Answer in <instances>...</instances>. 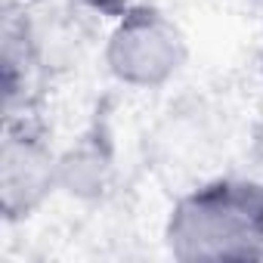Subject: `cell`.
Returning <instances> with one entry per match:
<instances>
[{"mask_svg":"<svg viewBox=\"0 0 263 263\" xmlns=\"http://www.w3.org/2000/svg\"><path fill=\"white\" fill-rule=\"evenodd\" d=\"M111 180V155L102 143L84 140L65 155H59V189L78 198H96Z\"/></svg>","mask_w":263,"mask_h":263,"instance_id":"obj_4","label":"cell"},{"mask_svg":"<svg viewBox=\"0 0 263 263\" xmlns=\"http://www.w3.org/2000/svg\"><path fill=\"white\" fill-rule=\"evenodd\" d=\"M84 4H90L93 10H99V13H108V16H124L127 10L140 7V0H84Z\"/></svg>","mask_w":263,"mask_h":263,"instance_id":"obj_5","label":"cell"},{"mask_svg":"<svg viewBox=\"0 0 263 263\" xmlns=\"http://www.w3.org/2000/svg\"><path fill=\"white\" fill-rule=\"evenodd\" d=\"M167 248L180 260L263 257V186L214 183L186 195L167 220Z\"/></svg>","mask_w":263,"mask_h":263,"instance_id":"obj_1","label":"cell"},{"mask_svg":"<svg viewBox=\"0 0 263 263\" xmlns=\"http://www.w3.org/2000/svg\"><path fill=\"white\" fill-rule=\"evenodd\" d=\"M59 189V155L25 124H10L0 149V208L10 220L28 217Z\"/></svg>","mask_w":263,"mask_h":263,"instance_id":"obj_3","label":"cell"},{"mask_svg":"<svg viewBox=\"0 0 263 263\" xmlns=\"http://www.w3.org/2000/svg\"><path fill=\"white\" fill-rule=\"evenodd\" d=\"M254 155L263 161V118H260V124H257V130H254Z\"/></svg>","mask_w":263,"mask_h":263,"instance_id":"obj_6","label":"cell"},{"mask_svg":"<svg viewBox=\"0 0 263 263\" xmlns=\"http://www.w3.org/2000/svg\"><path fill=\"white\" fill-rule=\"evenodd\" d=\"M186 62L183 31L152 7H134L118 16L105 44L108 71L127 87H161Z\"/></svg>","mask_w":263,"mask_h":263,"instance_id":"obj_2","label":"cell"}]
</instances>
